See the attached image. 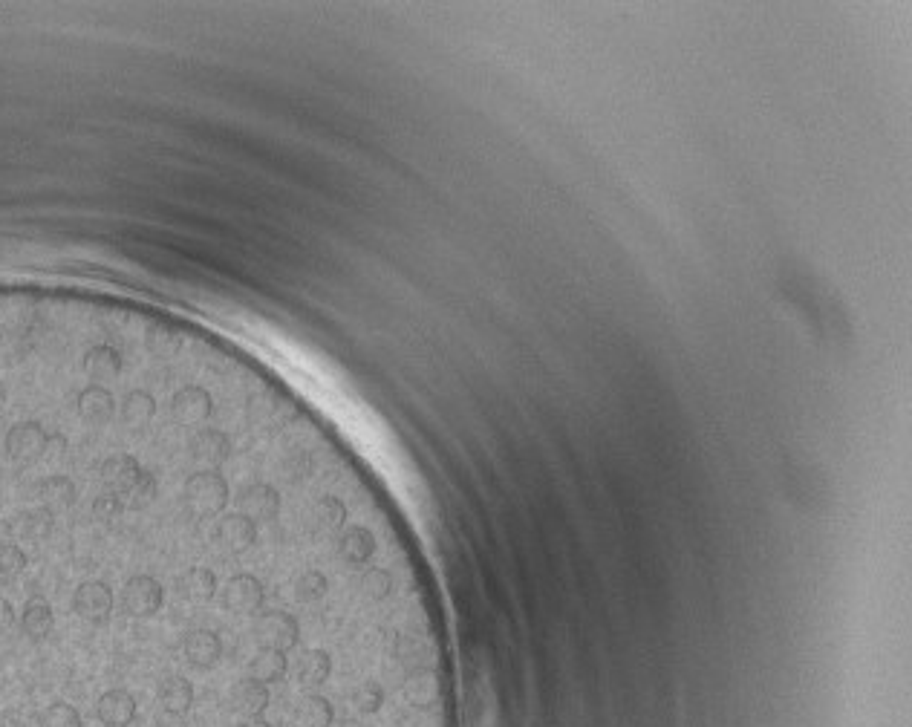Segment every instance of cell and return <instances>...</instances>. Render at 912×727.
<instances>
[{
    "instance_id": "15",
    "label": "cell",
    "mask_w": 912,
    "mask_h": 727,
    "mask_svg": "<svg viewBox=\"0 0 912 727\" xmlns=\"http://www.w3.org/2000/svg\"><path fill=\"white\" fill-rule=\"evenodd\" d=\"M335 546H338V554H341L344 563H350V566H364V563H370V557L376 554V537H373L370 528L350 526L338 534V543H335Z\"/></svg>"
},
{
    "instance_id": "13",
    "label": "cell",
    "mask_w": 912,
    "mask_h": 727,
    "mask_svg": "<svg viewBox=\"0 0 912 727\" xmlns=\"http://www.w3.org/2000/svg\"><path fill=\"white\" fill-rule=\"evenodd\" d=\"M217 540H220L223 549L231 554L249 552L254 543H257V526H254L249 517H243L240 511H237V514H226V517L217 523Z\"/></svg>"
},
{
    "instance_id": "40",
    "label": "cell",
    "mask_w": 912,
    "mask_h": 727,
    "mask_svg": "<svg viewBox=\"0 0 912 727\" xmlns=\"http://www.w3.org/2000/svg\"><path fill=\"white\" fill-rule=\"evenodd\" d=\"M3 404H6V387H3V381H0V410H3Z\"/></svg>"
},
{
    "instance_id": "39",
    "label": "cell",
    "mask_w": 912,
    "mask_h": 727,
    "mask_svg": "<svg viewBox=\"0 0 912 727\" xmlns=\"http://www.w3.org/2000/svg\"><path fill=\"white\" fill-rule=\"evenodd\" d=\"M240 727H272V722H266L263 716H257V719H246Z\"/></svg>"
},
{
    "instance_id": "27",
    "label": "cell",
    "mask_w": 912,
    "mask_h": 727,
    "mask_svg": "<svg viewBox=\"0 0 912 727\" xmlns=\"http://www.w3.org/2000/svg\"><path fill=\"white\" fill-rule=\"evenodd\" d=\"M332 676V658L324 650H306L298 664V681L304 687H321Z\"/></svg>"
},
{
    "instance_id": "37",
    "label": "cell",
    "mask_w": 912,
    "mask_h": 727,
    "mask_svg": "<svg viewBox=\"0 0 912 727\" xmlns=\"http://www.w3.org/2000/svg\"><path fill=\"white\" fill-rule=\"evenodd\" d=\"M12 627H15V609L6 598H0V635H6Z\"/></svg>"
},
{
    "instance_id": "12",
    "label": "cell",
    "mask_w": 912,
    "mask_h": 727,
    "mask_svg": "<svg viewBox=\"0 0 912 727\" xmlns=\"http://www.w3.org/2000/svg\"><path fill=\"white\" fill-rule=\"evenodd\" d=\"M182 652H185L188 664L208 670L223 658V638L214 629H194V632L185 635Z\"/></svg>"
},
{
    "instance_id": "20",
    "label": "cell",
    "mask_w": 912,
    "mask_h": 727,
    "mask_svg": "<svg viewBox=\"0 0 912 727\" xmlns=\"http://www.w3.org/2000/svg\"><path fill=\"white\" fill-rule=\"evenodd\" d=\"M174 586H177V595L182 601L205 603L211 601L214 592H217V575L205 566H194V569L182 572Z\"/></svg>"
},
{
    "instance_id": "29",
    "label": "cell",
    "mask_w": 912,
    "mask_h": 727,
    "mask_svg": "<svg viewBox=\"0 0 912 727\" xmlns=\"http://www.w3.org/2000/svg\"><path fill=\"white\" fill-rule=\"evenodd\" d=\"M358 589H361V595H364L367 601H373V603L387 601V598H390V592H393V575H390L387 569L373 566V569H367V572L361 575Z\"/></svg>"
},
{
    "instance_id": "30",
    "label": "cell",
    "mask_w": 912,
    "mask_h": 727,
    "mask_svg": "<svg viewBox=\"0 0 912 727\" xmlns=\"http://www.w3.org/2000/svg\"><path fill=\"white\" fill-rule=\"evenodd\" d=\"M327 589H330V580L324 572H318V569H306L298 575L295 580V598L301 603H315L321 601L324 595H327Z\"/></svg>"
},
{
    "instance_id": "3",
    "label": "cell",
    "mask_w": 912,
    "mask_h": 727,
    "mask_svg": "<svg viewBox=\"0 0 912 727\" xmlns=\"http://www.w3.org/2000/svg\"><path fill=\"white\" fill-rule=\"evenodd\" d=\"M47 442H50V433L38 422H18L15 427H9L3 448L15 465H35L38 459L47 456Z\"/></svg>"
},
{
    "instance_id": "34",
    "label": "cell",
    "mask_w": 912,
    "mask_h": 727,
    "mask_svg": "<svg viewBox=\"0 0 912 727\" xmlns=\"http://www.w3.org/2000/svg\"><path fill=\"white\" fill-rule=\"evenodd\" d=\"M26 552L15 543H0V580H12L26 569Z\"/></svg>"
},
{
    "instance_id": "6",
    "label": "cell",
    "mask_w": 912,
    "mask_h": 727,
    "mask_svg": "<svg viewBox=\"0 0 912 727\" xmlns=\"http://www.w3.org/2000/svg\"><path fill=\"white\" fill-rule=\"evenodd\" d=\"M237 508L243 517L257 523H272L280 514V494L269 482H252L237 494Z\"/></svg>"
},
{
    "instance_id": "18",
    "label": "cell",
    "mask_w": 912,
    "mask_h": 727,
    "mask_svg": "<svg viewBox=\"0 0 912 727\" xmlns=\"http://www.w3.org/2000/svg\"><path fill=\"white\" fill-rule=\"evenodd\" d=\"M402 693H405V702L419 707V710H428L433 704H439L442 696V681L433 670H413L407 681L402 684Z\"/></svg>"
},
{
    "instance_id": "32",
    "label": "cell",
    "mask_w": 912,
    "mask_h": 727,
    "mask_svg": "<svg viewBox=\"0 0 912 727\" xmlns=\"http://www.w3.org/2000/svg\"><path fill=\"white\" fill-rule=\"evenodd\" d=\"M38 727H84V722H81V713L73 704L55 702L47 710H41Z\"/></svg>"
},
{
    "instance_id": "35",
    "label": "cell",
    "mask_w": 912,
    "mask_h": 727,
    "mask_svg": "<svg viewBox=\"0 0 912 727\" xmlns=\"http://www.w3.org/2000/svg\"><path fill=\"white\" fill-rule=\"evenodd\" d=\"M353 704L361 713H379L381 704H384V690H381L379 681H364V684H358L353 693Z\"/></svg>"
},
{
    "instance_id": "11",
    "label": "cell",
    "mask_w": 912,
    "mask_h": 727,
    "mask_svg": "<svg viewBox=\"0 0 912 727\" xmlns=\"http://www.w3.org/2000/svg\"><path fill=\"white\" fill-rule=\"evenodd\" d=\"M139 474H142V465L130 453H113V456L104 459L102 468H99L104 488L113 491V494H119V497H125L127 491H130V485L139 479Z\"/></svg>"
},
{
    "instance_id": "16",
    "label": "cell",
    "mask_w": 912,
    "mask_h": 727,
    "mask_svg": "<svg viewBox=\"0 0 912 727\" xmlns=\"http://www.w3.org/2000/svg\"><path fill=\"white\" fill-rule=\"evenodd\" d=\"M84 373L93 384H107V381H116L122 373V352L110 344H99V347H90L84 352Z\"/></svg>"
},
{
    "instance_id": "33",
    "label": "cell",
    "mask_w": 912,
    "mask_h": 727,
    "mask_svg": "<svg viewBox=\"0 0 912 727\" xmlns=\"http://www.w3.org/2000/svg\"><path fill=\"white\" fill-rule=\"evenodd\" d=\"M125 500L113 491H102L96 500H93V517L102 523V526H113L122 514H125Z\"/></svg>"
},
{
    "instance_id": "10",
    "label": "cell",
    "mask_w": 912,
    "mask_h": 727,
    "mask_svg": "<svg viewBox=\"0 0 912 727\" xmlns=\"http://www.w3.org/2000/svg\"><path fill=\"white\" fill-rule=\"evenodd\" d=\"M78 416L93 427H104L116 416V399L102 384H87L76 396Z\"/></svg>"
},
{
    "instance_id": "25",
    "label": "cell",
    "mask_w": 912,
    "mask_h": 727,
    "mask_svg": "<svg viewBox=\"0 0 912 727\" xmlns=\"http://www.w3.org/2000/svg\"><path fill=\"white\" fill-rule=\"evenodd\" d=\"M289 673V661H286V652L275 650H260L249 661V678L260 681V684H278Z\"/></svg>"
},
{
    "instance_id": "28",
    "label": "cell",
    "mask_w": 912,
    "mask_h": 727,
    "mask_svg": "<svg viewBox=\"0 0 912 727\" xmlns=\"http://www.w3.org/2000/svg\"><path fill=\"white\" fill-rule=\"evenodd\" d=\"M52 528H55V514L47 508H32V511H24L18 517V534L26 540H35V543L47 540Z\"/></svg>"
},
{
    "instance_id": "5",
    "label": "cell",
    "mask_w": 912,
    "mask_h": 727,
    "mask_svg": "<svg viewBox=\"0 0 912 727\" xmlns=\"http://www.w3.org/2000/svg\"><path fill=\"white\" fill-rule=\"evenodd\" d=\"M73 612L81 621L102 627L113 612V589L104 580H84L73 595Z\"/></svg>"
},
{
    "instance_id": "31",
    "label": "cell",
    "mask_w": 912,
    "mask_h": 727,
    "mask_svg": "<svg viewBox=\"0 0 912 727\" xmlns=\"http://www.w3.org/2000/svg\"><path fill=\"white\" fill-rule=\"evenodd\" d=\"M156 494H159V485H156V477H153L151 471H145L142 468V474L139 479L130 485V491H127L125 505L127 508H133V511H142V508H148L156 500Z\"/></svg>"
},
{
    "instance_id": "22",
    "label": "cell",
    "mask_w": 912,
    "mask_h": 727,
    "mask_svg": "<svg viewBox=\"0 0 912 727\" xmlns=\"http://www.w3.org/2000/svg\"><path fill=\"white\" fill-rule=\"evenodd\" d=\"M159 704L171 716H185L194 704V684L185 676H168L159 684Z\"/></svg>"
},
{
    "instance_id": "2",
    "label": "cell",
    "mask_w": 912,
    "mask_h": 727,
    "mask_svg": "<svg viewBox=\"0 0 912 727\" xmlns=\"http://www.w3.org/2000/svg\"><path fill=\"white\" fill-rule=\"evenodd\" d=\"M254 641L260 644V650L292 652L301 644V627L289 612H263L254 621Z\"/></svg>"
},
{
    "instance_id": "23",
    "label": "cell",
    "mask_w": 912,
    "mask_h": 727,
    "mask_svg": "<svg viewBox=\"0 0 912 727\" xmlns=\"http://www.w3.org/2000/svg\"><path fill=\"white\" fill-rule=\"evenodd\" d=\"M55 627V615L52 606L44 598H32L26 601L24 612H21V632L29 641H44Z\"/></svg>"
},
{
    "instance_id": "17",
    "label": "cell",
    "mask_w": 912,
    "mask_h": 727,
    "mask_svg": "<svg viewBox=\"0 0 912 727\" xmlns=\"http://www.w3.org/2000/svg\"><path fill=\"white\" fill-rule=\"evenodd\" d=\"M269 702H272L269 687L260 684V681H254V678H243V681L234 684V690H231V707H234L240 716H246V719L263 716Z\"/></svg>"
},
{
    "instance_id": "4",
    "label": "cell",
    "mask_w": 912,
    "mask_h": 727,
    "mask_svg": "<svg viewBox=\"0 0 912 727\" xmlns=\"http://www.w3.org/2000/svg\"><path fill=\"white\" fill-rule=\"evenodd\" d=\"M162 601V583L151 575H133L122 589V609L130 618H151L162 609Z\"/></svg>"
},
{
    "instance_id": "1",
    "label": "cell",
    "mask_w": 912,
    "mask_h": 727,
    "mask_svg": "<svg viewBox=\"0 0 912 727\" xmlns=\"http://www.w3.org/2000/svg\"><path fill=\"white\" fill-rule=\"evenodd\" d=\"M182 497H185V508L200 517H217L223 514L228 505V482L220 471H197L185 479V488H182Z\"/></svg>"
},
{
    "instance_id": "26",
    "label": "cell",
    "mask_w": 912,
    "mask_h": 727,
    "mask_svg": "<svg viewBox=\"0 0 912 727\" xmlns=\"http://www.w3.org/2000/svg\"><path fill=\"white\" fill-rule=\"evenodd\" d=\"M332 719H335L332 704L318 693H309L295 704V727H332Z\"/></svg>"
},
{
    "instance_id": "8",
    "label": "cell",
    "mask_w": 912,
    "mask_h": 727,
    "mask_svg": "<svg viewBox=\"0 0 912 727\" xmlns=\"http://www.w3.org/2000/svg\"><path fill=\"white\" fill-rule=\"evenodd\" d=\"M191 459L203 465V471H217L220 465H226L231 456V439L217 427H200L191 436Z\"/></svg>"
},
{
    "instance_id": "36",
    "label": "cell",
    "mask_w": 912,
    "mask_h": 727,
    "mask_svg": "<svg viewBox=\"0 0 912 727\" xmlns=\"http://www.w3.org/2000/svg\"><path fill=\"white\" fill-rule=\"evenodd\" d=\"M179 347H182L179 335L168 332V329H156V332H151V338H148V350H151L153 355H159V358H171V355H177Z\"/></svg>"
},
{
    "instance_id": "21",
    "label": "cell",
    "mask_w": 912,
    "mask_h": 727,
    "mask_svg": "<svg viewBox=\"0 0 912 727\" xmlns=\"http://www.w3.org/2000/svg\"><path fill=\"white\" fill-rule=\"evenodd\" d=\"M347 526V505L338 497H321L309 511V528L315 534H338Z\"/></svg>"
},
{
    "instance_id": "7",
    "label": "cell",
    "mask_w": 912,
    "mask_h": 727,
    "mask_svg": "<svg viewBox=\"0 0 912 727\" xmlns=\"http://www.w3.org/2000/svg\"><path fill=\"white\" fill-rule=\"evenodd\" d=\"M266 592L254 575H234L223 589V606L234 615H257L263 609Z\"/></svg>"
},
{
    "instance_id": "38",
    "label": "cell",
    "mask_w": 912,
    "mask_h": 727,
    "mask_svg": "<svg viewBox=\"0 0 912 727\" xmlns=\"http://www.w3.org/2000/svg\"><path fill=\"white\" fill-rule=\"evenodd\" d=\"M67 451V439L61 433H50V442H47V456H61Z\"/></svg>"
},
{
    "instance_id": "14",
    "label": "cell",
    "mask_w": 912,
    "mask_h": 727,
    "mask_svg": "<svg viewBox=\"0 0 912 727\" xmlns=\"http://www.w3.org/2000/svg\"><path fill=\"white\" fill-rule=\"evenodd\" d=\"M96 719H99L104 727H127L136 719V699H133L127 690H122V687L107 690V693L99 696Z\"/></svg>"
},
{
    "instance_id": "9",
    "label": "cell",
    "mask_w": 912,
    "mask_h": 727,
    "mask_svg": "<svg viewBox=\"0 0 912 727\" xmlns=\"http://www.w3.org/2000/svg\"><path fill=\"white\" fill-rule=\"evenodd\" d=\"M171 413H174V419H177L179 425H203V422H208V416L214 413V399L200 384H188V387H182V390L174 393Z\"/></svg>"
},
{
    "instance_id": "24",
    "label": "cell",
    "mask_w": 912,
    "mask_h": 727,
    "mask_svg": "<svg viewBox=\"0 0 912 727\" xmlns=\"http://www.w3.org/2000/svg\"><path fill=\"white\" fill-rule=\"evenodd\" d=\"M122 422L130 430H142L153 422L156 416V399H153L148 390H130L125 399H122Z\"/></svg>"
},
{
    "instance_id": "19",
    "label": "cell",
    "mask_w": 912,
    "mask_h": 727,
    "mask_svg": "<svg viewBox=\"0 0 912 727\" xmlns=\"http://www.w3.org/2000/svg\"><path fill=\"white\" fill-rule=\"evenodd\" d=\"M38 500H41V508H47L52 514L67 511V508H73L78 500L76 482L70 477H61V474H52V477L41 479V482H38Z\"/></svg>"
}]
</instances>
